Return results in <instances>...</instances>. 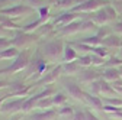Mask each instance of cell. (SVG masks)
<instances>
[{
    "instance_id": "43",
    "label": "cell",
    "mask_w": 122,
    "mask_h": 120,
    "mask_svg": "<svg viewBox=\"0 0 122 120\" xmlns=\"http://www.w3.org/2000/svg\"><path fill=\"white\" fill-rule=\"evenodd\" d=\"M13 35V32L10 29H6L3 25H0V38H10Z\"/></svg>"
},
{
    "instance_id": "19",
    "label": "cell",
    "mask_w": 122,
    "mask_h": 120,
    "mask_svg": "<svg viewBox=\"0 0 122 120\" xmlns=\"http://www.w3.org/2000/svg\"><path fill=\"white\" fill-rule=\"evenodd\" d=\"M55 117H58L57 110H45V111H38L32 116V120H54Z\"/></svg>"
},
{
    "instance_id": "28",
    "label": "cell",
    "mask_w": 122,
    "mask_h": 120,
    "mask_svg": "<svg viewBox=\"0 0 122 120\" xmlns=\"http://www.w3.org/2000/svg\"><path fill=\"white\" fill-rule=\"evenodd\" d=\"M76 62H77V65H79L80 68H90V67H92V55H90V54H87V55H80Z\"/></svg>"
},
{
    "instance_id": "6",
    "label": "cell",
    "mask_w": 122,
    "mask_h": 120,
    "mask_svg": "<svg viewBox=\"0 0 122 120\" xmlns=\"http://www.w3.org/2000/svg\"><path fill=\"white\" fill-rule=\"evenodd\" d=\"M108 5H111L109 3V0H87L86 3H83V5H77V6H74L70 12H76V13H81V12H97V10H100V9H103L105 6H108Z\"/></svg>"
},
{
    "instance_id": "27",
    "label": "cell",
    "mask_w": 122,
    "mask_h": 120,
    "mask_svg": "<svg viewBox=\"0 0 122 120\" xmlns=\"http://www.w3.org/2000/svg\"><path fill=\"white\" fill-rule=\"evenodd\" d=\"M57 114L61 119H68V117L71 119L73 114H74V107H71V106H63V107H60L57 110Z\"/></svg>"
},
{
    "instance_id": "1",
    "label": "cell",
    "mask_w": 122,
    "mask_h": 120,
    "mask_svg": "<svg viewBox=\"0 0 122 120\" xmlns=\"http://www.w3.org/2000/svg\"><path fill=\"white\" fill-rule=\"evenodd\" d=\"M64 46L66 43L61 38H52L50 41H45L41 46H39V54L47 62L57 64V62H63V55H64Z\"/></svg>"
},
{
    "instance_id": "31",
    "label": "cell",
    "mask_w": 122,
    "mask_h": 120,
    "mask_svg": "<svg viewBox=\"0 0 122 120\" xmlns=\"http://www.w3.org/2000/svg\"><path fill=\"white\" fill-rule=\"evenodd\" d=\"M92 54H96V55H99V56H102V58H108L109 56V49L106 48V46H103V45H99V46H95V48H92Z\"/></svg>"
},
{
    "instance_id": "7",
    "label": "cell",
    "mask_w": 122,
    "mask_h": 120,
    "mask_svg": "<svg viewBox=\"0 0 122 120\" xmlns=\"http://www.w3.org/2000/svg\"><path fill=\"white\" fill-rule=\"evenodd\" d=\"M61 74H63V65H61V64H57L52 69H50L47 74H44V75H42L38 81L32 83V85H34V87H38V85H50V84L55 83V81L61 77Z\"/></svg>"
},
{
    "instance_id": "36",
    "label": "cell",
    "mask_w": 122,
    "mask_h": 120,
    "mask_svg": "<svg viewBox=\"0 0 122 120\" xmlns=\"http://www.w3.org/2000/svg\"><path fill=\"white\" fill-rule=\"evenodd\" d=\"M90 55H92V67H102V65L106 64L105 58H102L96 54H90Z\"/></svg>"
},
{
    "instance_id": "34",
    "label": "cell",
    "mask_w": 122,
    "mask_h": 120,
    "mask_svg": "<svg viewBox=\"0 0 122 120\" xmlns=\"http://www.w3.org/2000/svg\"><path fill=\"white\" fill-rule=\"evenodd\" d=\"M103 104H111L115 107H122V98L119 97H103Z\"/></svg>"
},
{
    "instance_id": "4",
    "label": "cell",
    "mask_w": 122,
    "mask_h": 120,
    "mask_svg": "<svg viewBox=\"0 0 122 120\" xmlns=\"http://www.w3.org/2000/svg\"><path fill=\"white\" fill-rule=\"evenodd\" d=\"M41 38L36 35V33H29V32H18L12 38V45L15 48H18L19 51H23V49H29L35 42H38Z\"/></svg>"
},
{
    "instance_id": "50",
    "label": "cell",
    "mask_w": 122,
    "mask_h": 120,
    "mask_svg": "<svg viewBox=\"0 0 122 120\" xmlns=\"http://www.w3.org/2000/svg\"><path fill=\"white\" fill-rule=\"evenodd\" d=\"M118 56H119V58H121V59H122V46H121V48H119V54H118Z\"/></svg>"
},
{
    "instance_id": "21",
    "label": "cell",
    "mask_w": 122,
    "mask_h": 120,
    "mask_svg": "<svg viewBox=\"0 0 122 120\" xmlns=\"http://www.w3.org/2000/svg\"><path fill=\"white\" fill-rule=\"evenodd\" d=\"M38 97L32 96V97H26L23 101V106H22V113H29L32 111L34 109H36V103H38Z\"/></svg>"
},
{
    "instance_id": "20",
    "label": "cell",
    "mask_w": 122,
    "mask_h": 120,
    "mask_svg": "<svg viewBox=\"0 0 122 120\" xmlns=\"http://www.w3.org/2000/svg\"><path fill=\"white\" fill-rule=\"evenodd\" d=\"M63 74H67V75H74V74H80V71L83 68H80L77 65V62H63Z\"/></svg>"
},
{
    "instance_id": "26",
    "label": "cell",
    "mask_w": 122,
    "mask_h": 120,
    "mask_svg": "<svg viewBox=\"0 0 122 120\" xmlns=\"http://www.w3.org/2000/svg\"><path fill=\"white\" fill-rule=\"evenodd\" d=\"M71 45L74 46V49L77 52H81V55H87V54H92V46L80 42V41H76V42H71Z\"/></svg>"
},
{
    "instance_id": "51",
    "label": "cell",
    "mask_w": 122,
    "mask_h": 120,
    "mask_svg": "<svg viewBox=\"0 0 122 120\" xmlns=\"http://www.w3.org/2000/svg\"><path fill=\"white\" fill-rule=\"evenodd\" d=\"M12 120H20V116H15V117H13Z\"/></svg>"
},
{
    "instance_id": "13",
    "label": "cell",
    "mask_w": 122,
    "mask_h": 120,
    "mask_svg": "<svg viewBox=\"0 0 122 120\" xmlns=\"http://www.w3.org/2000/svg\"><path fill=\"white\" fill-rule=\"evenodd\" d=\"M84 103L87 104L89 107L92 109H95V110H103V100L102 97L99 96H93V94H90L89 91H84Z\"/></svg>"
},
{
    "instance_id": "3",
    "label": "cell",
    "mask_w": 122,
    "mask_h": 120,
    "mask_svg": "<svg viewBox=\"0 0 122 120\" xmlns=\"http://www.w3.org/2000/svg\"><path fill=\"white\" fill-rule=\"evenodd\" d=\"M32 49H23V51H20V54L13 59V62L9 65V67H6V68H0V74H16V72H20V71H23V69H26L28 68V65H29V62H30V59H32Z\"/></svg>"
},
{
    "instance_id": "16",
    "label": "cell",
    "mask_w": 122,
    "mask_h": 120,
    "mask_svg": "<svg viewBox=\"0 0 122 120\" xmlns=\"http://www.w3.org/2000/svg\"><path fill=\"white\" fill-rule=\"evenodd\" d=\"M90 20L93 22L96 26H103V25H106V23L111 22L108 13H106V10H105V7L100 9V10H97V12H95L93 13V18H92Z\"/></svg>"
},
{
    "instance_id": "24",
    "label": "cell",
    "mask_w": 122,
    "mask_h": 120,
    "mask_svg": "<svg viewBox=\"0 0 122 120\" xmlns=\"http://www.w3.org/2000/svg\"><path fill=\"white\" fill-rule=\"evenodd\" d=\"M51 98H52V103H54V107H63V106H66L68 96L66 93H55Z\"/></svg>"
},
{
    "instance_id": "35",
    "label": "cell",
    "mask_w": 122,
    "mask_h": 120,
    "mask_svg": "<svg viewBox=\"0 0 122 120\" xmlns=\"http://www.w3.org/2000/svg\"><path fill=\"white\" fill-rule=\"evenodd\" d=\"M95 29H96V31H97V26L93 23V22H92L90 19H87V20H83V23H81V32H90V31H95Z\"/></svg>"
},
{
    "instance_id": "38",
    "label": "cell",
    "mask_w": 122,
    "mask_h": 120,
    "mask_svg": "<svg viewBox=\"0 0 122 120\" xmlns=\"http://www.w3.org/2000/svg\"><path fill=\"white\" fill-rule=\"evenodd\" d=\"M55 94V91L51 88V87H48V88H45V90H42L41 93H38V94H35L38 98H47V97H52Z\"/></svg>"
},
{
    "instance_id": "49",
    "label": "cell",
    "mask_w": 122,
    "mask_h": 120,
    "mask_svg": "<svg viewBox=\"0 0 122 120\" xmlns=\"http://www.w3.org/2000/svg\"><path fill=\"white\" fill-rule=\"evenodd\" d=\"M86 2H87V0H77V2H76V6H77V5H83Z\"/></svg>"
},
{
    "instance_id": "15",
    "label": "cell",
    "mask_w": 122,
    "mask_h": 120,
    "mask_svg": "<svg viewBox=\"0 0 122 120\" xmlns=\"http://www.w3.org/2000/svg\"><path fill=\"white\" fill-rule=\"evenodd\" d=\"M102 78L108 83L118 81V80H121V71H119V68H112V67L105 68L102 72Z\"/></svg>"
},
{
    "instance_id": "40",
    "label": "cell",
    "mask_w": 122,
    "mask_h": 120,
    "mask_svg": "<svg viewBox=\"0 0 122 120\" xmlns=\"http://www.w3.org/2000/svg\"><path fill=\"white\" fill-rule=\"evenodd\" d=\"M109 35H111V31H109L108 28H103V26L99 28V29H97V32H96V36H99L100 39H105L106 36H109Z\"/></svg>"
},
{
    "instance_id": "22",
    "label": "cell",
    "mask_w": 122,
    "mask_h": 120,
    "mask_svg": "<svg viewBox=\"0 0 122 120\" xmlns=\"http://www.w3.org/2000/svg\"><path fill=\"white\" fill-rule=\"evenodd\" d=\"M76 2L77 0H54V7L57 9H64L67 12H70L74 6H76Z\"/></svg>"
},
{
    "instance_id": "30",
    "label": "cell",
    "mask_w": 122,
    "mask_h": 120,
    "mask_svg": "<svg viewBox=\"0 0 122 120\" xmlns=\"http://www.w3.org/2000/svg\"><path fill=\"white\" fill-rule=\"evenodd\" d=\"M28 5L30 7H47V6H51V3H54V0H26Z\"/></svg>"
},
{
    "instance_id": "2",
    "label": "cell",
    "mask_w": 122,
    "mask_h": 120,
    "mask_svg": "<svg viewBox=\"0 0 122 120\" xmlns=\"http://www.w3.org/2000/svg\"><path fill=\"white\" fill-rule=\"evenodd\" d=\"M45 62H47V61L42 58L39 51L35 52L32 55V59H30L28 68H26V71H28L26 80H30L32 83H35V81H38L44 75V74H47L48 71H47V64H45Z\"/></svg>"
},
{
    "instance_id": "11",
    "label": "cell",
    "mask_w": 122,
    "mask_h": 120,
    "mask_svg": "<svg viewBox=\"0 0 122 120\" xmlns=\"http://www.w3.org/2000/svg\"><path fill=\"white\" fill-rule=\"evenodd\" d=\"M23 101H25V98H15V100L5 101L2 109H0V113H3V114H16V113L22 111Z\"/></svg>"
},
{
    "instance_id": "14",
    "label": "cell",
    "mask_w": 122,
    "mask_h": 120,
    "mask_svg": "<svg viewBox=\"0 0 122 120\" xmlns=\"http://www.w3.org/2000/svg\"><path fill=\"white\" fill-rule=\"evenodd\" d=\"M79 52L74 49V46L71 43H66V46H64V55H63V62H74V61H77V58H79ZM61 62V64H63Z\"/></svg>"
},
{
    "instance_id": "8",
    "label": "cell",
    "mask_w": 122,
    "mask_h": 120,
    "mask_svg": "<svg viewBox=\"0 0 122 120\" xmlns=\"http://www.w3.org/2000/svg\"><path fill=\"white\" fill-rule=\"evenodd\" d=\"M79 18H80V13H76V12H64V13H61L60 16H57L55 19H52L51 23H52V26L55 28V31H57V29H61V28L67 26L68 23L77 20Z\"/></svg>"
},
{
    "instance_id": "9",
    "label": "cell",
    "mask_w": 122,
    "mask_h": 120,
    "mask_svg": "<svg viewBox=\"0 0 122 120\" xmlns=\"http://www.w3.org/2000/svg\"><path fill=\"white\" fill-rule=\"evenodd\" d=\"M64 88L67 94L73 98V100H77V101H83L84 103V90L76 83V81H70V80H66L64 83Z\"/></svg>"
},
{
    "instance_id": "12",
    "label": "cell",
    "mask_w": 122,
    "mask_h": 120,
    "mask_svg": "<svg viewBox=\"0 0 122 120\" xmlns=\"http://www.w3.org/2000/svg\"><path fill=\"white\" fill-rule=\"evenodd\" d=\"M100 77H102V72H99L93 68H83L79 74V80L81 83H86V84H90L96 80H100Z\"/></svg>"
},
{
    "instance_id": "18",
    "label": "cell",
    "mask_w": 122,
    "mask_h": 120,
    "mask_svg": "<svg viewBox=\"0 0 122 120\" xmlns=\"http://www.w3.org/2000/svg\"><path fill=\"white\" fill-rule=\"evenodd\" d=\"M100 83H102V87H100V96L102 97H118L115 88L112 87L111 83L105 81L103 78H100Z\"/></svg>"
},
{
    "instance_id": "48",
    "label": "cell",
    "mask_w": 122,
    "mask_h": 120,
    "mask_svg": "<svg viewBox=\"0 0 122 120\" xmlns=\"http://www.w3.org/2000/svg\"><path fill=\"white\" fill-rule=\"evenodd\" d=\"M7 19H9V18H7V16H5V14H2V13H0V25H2V23H3V22H6V20H7Z\"/></svg>"
},
{
    "instance_id": "37",
    "label": "cell",
    "mask_w": 122,
    "mask_h": 120,
    "mask_svg": "<svg viewBox=\"0 0 122 120\" xmlns=\"http://www.w3.org/2000/svg\"><path fill=\"white\" fill-rule=\"evenodd\" d=\"M105 10H106V13H108V16H109L111 22H112V20L115 22V19L118 18V12H116V9H115L112 5H108V6H105Z\"/></svg>"
},
{
    "instance_id": "25",
    "label": "cell",
    "mask_w": 122,
    "mask_h": 120,
    "mask_svg": "<svg viewBox=\"0 0 122 120\" xmlns=\"http://www.w3.org/2000/svg\"><path fill=\"white\" fill-rule=\"evenodd\" d=\"M19 54H20V51L18 48L10 46V48H7V49L0 52V59H15Z\"/></svg>"
},
{
    "instance_id": "42",
    "label": "cell",
    "mask_w": 122,
    "mask_h": 120,
    "mask_svg": "<svg viewBox=\"0 0 122 120\" xmlns=\"http://www.w3.org/2000/svg\"><path fill=\"white\" fill-rule=\"evenodd\" d=\"M112 31H113V33H115V35L122 36V20H121V22H115V23H113Z\"/></svg>"
},
{
    "instance_id": "39",
    "label": "cell",
    "mask_w": 122,
    "mask_h": 120,
    "mask_svg": "<svg viewBox=\"0 0 122 120\" xmlns=\"http://www.w3.org/2000/svg\"><path fill=\"white\" fill-rule=\"evenodd\" d=\"M10 46H13L10 38H0V52L7 49V48H10Z\"/></svg>"
},
{
    "instance_id": "10",
    "label": "cell",
    "mask_w": 122,
    "mask_h": 120,
    "mask_svg": "<svg viewBox=\"0 0 122 120\" xmlns=\"http://www.w3.org/2000/svg\"><path fill=\"white\" fill-rule=\"evenodd\" d=\"M81 23H83V20L77 19V20H74V22L68 23V25L64 26V28L57 29L55 36H57V38H64V36H73V35H77V33L81 32Z\"/></svg>"
},
{
    "instance_id": "41",
    "label": "cell",
    "mask_w": 122,
    "mask_h": 120,
    "mask_svg": "<svg viewBox=\"0 0 122 120\" xmlns=\"http://www.w3.org/2000/svg\"><path fill=\"white\" fill-rule=\"evenodd\" d=\"M71 120H86V113H84V110H76V109H74V114H73Z\"/></svg>"
},
{
    "instance_id": "29",
    "label": "cell",
    "mask_w": 122,
    "mask_h": 120,
    "mask_svg": "<svg viewBox=\"0 0 122 120\" xmlns=\"http://www.w3.org/2000/svg\"><path fill=\"white\" fill-rule=\"evenodd\" d=\"M80 42H83V43L89 45V46H92V48H95V46H99V45H102V39H100L99 36H96V35H92V36L83 38Z\"/></svg>"
},
{
    "instance_id": "52",
    "label": "cell",
    "mask_w": 122,
    "mask_h": 120,
    "mask_svg": "<svg viewBox=\"0 0 122 120\" xmlns=\"http://www.w3.org/2000/svg\"><path fill=\"white\" fill-rule=\"evenodd\" d=\"M118 2H122V0H118Z\"/></svg>"
},
{
    "instance_id": "17",
    "label": "cell",
    "mask_w": 122,
    "mask_h": 120,
    "mask_svg": "<svg viewBox=\"0 0 122 120\" xmlns=\"http://www.w3.org/2000/svg\"><path fill=\"white\" fill-rule=\"evenodd\" d=\"M102 45L106 48H121L122 46V41H121V36L115 35V33H111L109 36H106L105 39H102Z\"/></svg>"
},
{
    "instance_id": "33",
    "label": "cell",
    "mask_w": 122,
    "mask_h": 120,
    "mask_svg": "<svg viewBox=\"0 0 122 120\" xmlns=\"http://www.w3.org/2000/svg\"><path fill=\"white\" fill-rule=\"evenodd\" d=\"M105 67H106V68H109V67H112V68H119V67H122V59H121L119 56H111L108 61H106Z\"/></svg>"
},
{
    "instance_id": "44",
    "label": "cell",
    "mask_w": 122,
    "mask_h": 120,
    "mask_svg": "<svg viewBox=\"0 0 122 120\" xmlns=\"http://www.w3.org/2000/svg\"><path fill=\"white\" fill-rule=\"evenodd\" d=\"M84 113H86V120H100L95 113H92V110H89V109H84Z\"/></svg>"
},
{
    "instance_id": "45",
    "label": "cell",
    "mask_w": 122,
    "mask_h": 120,
    "mask_svg": "<svg viewBox=\"0 0 122 120\" xmlns=\"http://www.w3.org/2000/svg\"><path fill=\"white\" fill-rule=\"evenodd\" d=\"M109 119H118V120H122V110L116 111V113H109L108 114Z\"/></svg>"
},
{
    "instance_id": "5",
    "label": "cell",
    "mask_w": 122,
    "mask_h": 120,
    "mask_svg": "<svg viewBox=\"0 0 122 120\" xmlns=\"http://www.w3.org/2000/svg\"><path fill=\"white\" fill-rule=\"evenodd\" d=\"M34 12V7H30L29 5H15L12 7H3L0 9V13L7 16L9 19H16V18H22V16H26V14L32 13Z\"/></svg>"
},
{
    "instance_id": "23",
    "label": "cell",
    "mask_w": 122,
    "mask_h": 120,
    "mask_svg": "<svg viewBox=\"0 0 122 120\" xmlns=\"http://www.w3.org/2000/svg\"><path fill=\"white\" fill-rule=\"evenodd\" d=\"M54 107V103H52V98L51 97H47V98H39L38 103H36V109L39 111H45V110H52Z\"/></svg>"
},
{
    "instance_id": "46",
    "label": "cell",
    "mask_w": 122,
    "mask_h": 120,
    "mask_svg": "<svg viewBox=\"0 0 122 120\" xmlns=\"http://www.w3.org/2000/svg\"><path fill=\"white\" fill-rule=\"evenodd\" d=\"M9 85H10L9 81H6V80H0V90H9Z\"/></svg>"
},
{
    "instance_id": "47",
    "label": "cell",
    "mask_w": 122,
    "mask_h": 120,
    "mask_svg": "<svg viewBox=\"0 0 122 120\" xmlns=\"http://www.w3.org/2000/svg\"><path fill=\"white\" fill-rule=\"evenodd\" d=\"M7 98H9V94H6V96H2V97H0V109H2L3 103H5V101H7Z\"/></svg>"
},
{
    "instance_id": "32",
    "label": "cell",
    "mask_w": 122,
    "mask_h": 120,
    "mask_svg": "<svg viewBox=\"0 0 122 120\" xmlns=\"http://www.w3.org/2000/svg\"><path fill=\"white\" fill-rule=\"evenodd\" d=\"M100 87H102L100 80H96L93 83H90L89 84V93L93 94V96H100Z\"/></svg>"
}]
</instances>
